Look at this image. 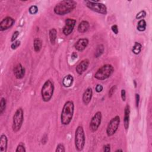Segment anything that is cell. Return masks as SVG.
Here are the masks:
<instances>
[{
  "instance_id": "5b68a950",
  "label": "cell",
  "mask_w": 152,
  "mask_h": 152,
  "mask_svg": "<svg viewBox=\"0 0 152 152\" xmlns=\"http://www.w3.org/2000/svg\"><path fill=\"white\" fill-rule=\"evenodd\" d=\"M75 147L77 151H82L86 143V137L83 127L78 126L75 133Z\"/></svg>"
},
{
  "instance_id": "d4e9b609",
  "label": "cell",
  "mask_w": 152,
  "mask_h": 152,
  "mask_svg": "<svg viewBox=\"0 0 152 152\" xmlns=\"http://www.w3.org/2000/svg\"><path fill=\"white\" fill-rule=\"evenodd\" d=\"M6 99L4 98H2L1 102H0V114H3V112L5 111L6 108Z\"/></svg>"
},
{
  "instance_id": "f35d334b",
  "label": "cell",
  "mask_w": 152,
  "mask_h": 152,
  "mask_svg": "<svg viewBox=\"0 0 152 152\" xmlns=\"http://www.w3.org/2000/svg\"><path fill=\"white\" fill-rule=\"evenodd\" d=\"M122 151L123 150H121V149H118V150H117L115 151H116V152H117V151Z\"/></svg>"
},
{
  "instance_id": "4316f807",
  "label": "cell",
  "mask_w": 152,
  "mask_h": 152,
  "mask_svg": "<svg viewBox=\"0 0 152 152\" xmlns=\"http://www.w3.org/2000/svg\"><path fill=\"white\" fill-rule=\"evenodd\" d=\"M146 16V12L144 10L140 11L139 13H138L136 16V18L137 19H142L144 18Z\"/></svg>"
},
{
  "instance_id": "7c38bea8",
  "label": "cell",
  "mask_w": 152,
  "mask_h": 152,
  "mask_svg": "<svg viewBox=\"0 0 152 152\" xmlns=\"http://www.w3.org/2000/svg\"><path fill=\"white\" fill-rule=\"evenodd\" d=\"M89 60L88 59H85L81 61L77 66L76 70L77 73L79 75H81L83 73H84L87 69H88L89 66Z\"/></svg>"
},
{
  "instance_id": "5bb4252c",
  "label": "cell",
  "mask_w": 152,
  "mask_h": 152,
  "mask_svg": "<svg viewBox=\"0 0 152 152\" xmlns=\"http://www.w3.org/2000/svg\"><path fill=\"white\" fill-rule=\"evenodd\" d=\"M13 71L16 78L17 79H21L25 77V69L20 63L16 65L14 68Z\"/></svg>"
},
{
  "instance_id": "cb8c5ba5",
  "label": "cell",
  "mask_w": 152,
  "mask_h": 152,
  "mask_svg": "<svg viewBox=\"0 0 152 152\" xmlns=\"http://www.w3.org/2000/svg\"><path fill=\"white\" fill-rule=\"evenodd\" d=\"M104 46L102 44L98 45L96 47V52H95V57L96 58H99V57H100L104 52Z\"/></svg>"
},
{
  "instance_id": "9a60e30c",
  "label": "cell",
  "mask_w": 152,
  "mask_h": 152,
  "mask_svg": "<svg viewBox=\"0 0 152 152\" xmlns=\"http://www.w3.org/2000/svg\"><path fill=\"white\" fill-rule=\"evenodd\" d=\"M92 96H93V90L92 88H89L85 90V92L83 95L82 100L83 103L86 105H88L90 102Z\"/></svg>"
},
{
  "instance_id": "3957f363",
  "label": "cell",
  "mask_w": 152,
  "mask_h": 152,
  "mask_svg": "<svg viewBox=\"0 0 152 152\" xmlns=\"http://www.w3.org/2000/svg\"><path fill=\"white\" fill-rule=\"evenodd\" d=\"M54 92V85L53 82L50 80H47L43 84L41 89V96L42 100L45 102H49L52 98Z\"/></svg>"
},
{
  "instance_id": "ffe728a7",
  "label": "cell",
  "mask_w": 152,
  "mask_h": 152,
  "mask_svg": "<svg viewBox=\"0 0 152 152\" xmlns=\"http://www.w3.org/2000/svg\"><path fill=\"white\" fill-rule=\"evenodd\" d=\"M49 40L51 43L52 45H55L57 40V30L55 28L51 29L49 32Z\"/></svg>"
},
{
  "instance_id": "52a82bcc",
  "label": "cell",
  "mask_w": 152,
  "mask_h": 152,
  "mask_svg": "<svg viewBox=\"0 0 152 152\" xmlns=\"http://www.w3.org/2000/svg\"><path fill=\"white\" fill-rule=\"evenodd\" d=\"M85 3L86 6L91 10L104 15L107 14V7L105 4L99 3V1H86Z\"/></svg>"
},
{
  "instance_id": "44dd1931",
  "label": "cell",
  "mask_w": 152,
  "mask_h": 152,
  "mask_svg": "<svg viewBox=\"0 0 152 152\" xmlns=\"http://www.w3.org/2000/svg\"><path fill=\"white\" fill-rule=\"evenodd\" d=\"M33 47L35 52H40L42 47V42L40 39L39 38L35 39L34 43H33Z\"/></svg>"
},
{
  "instance_id": "d590c367",
  "label": "cell",
  "mask_w": 152,
  "mask_h": 152,
  "mask_svg": "<svg viewBox=\"0 0 152 152\" xmlns=\"http://www.w3.org/2000/svg\"><path fill=\"white\" fill-rule=\"evenodd\" d=\"M121 98H122V100L125 101V100H126V92L124 89L121 90Z\"/></svg>"
},
{
  "instance_id": "9c48e42d",
  "label": "cell",
  "mask_w": 152,
  "mask_h": 152,
  "mask_svg": "<svg viewBox=\"0 0 152 152\" xmlns=\"http://www.w3.org/2000/svg\"><path fill=\"white\" fill-rule=\"evenodd\" d=\"M102 113L100 111L97 112L91 119L90 123V129L92 132H95L98 129L102 121Z\"/></svg>"
},
{
  "instance_id": "30bf717a",
  "label": "cell",
  "mask_w": 152,
  "mask_h": 152,
  "mask_svg": "<svg viewBox=\"0 0 152 152\" xmlns=\"http://www.w3.org/2000/svg\"><path fill=\"white\" fill-rule=\"evenodd\" d=\"M76 24V20L72 18H67L65 21V26L63 28V33L66 36L70 35L74 30Z\"/></svg>"
},
{
  "instance_id": "ba28073f",
  "label": "cell",
  "mask_w": 152,
  "mask_h": 152,
  "mask_svg": "<svg viewBox=\"0 0 152 152\" xmlns=\"http://www.w3.org/2000/svg\"><path fill=\"white\" fill-rule=\"evenodd\" d=\"M120 124V117L116 116L111 119L106 128V134L107 136H113L118 130Z\"/></svg>"
},
{
  "instance_id": "4fadbf2b",
  "label": "cell",
  "mask_w": 152,
  "mask_h": 152,
  "mask_svg": "<svg viewBox=\"0 0 152 152\" xmlns=\"http://www.w3.org/2000/svg\"><path fill=\"white\" fill-rule=\"evenodd\" d=\"M89 45V40L87 38L78 39L74 45V47L78 51H83Z\"/></svg>"
},
{
  "instance_id": "ac0fdd59",
  "label": "cell",
  "mask_w": 152,
  "mask_h": 152,
  "mask_svg": "<svg viewBox=\"0 0 152 152\" xmlns=\"http://www.w3.org/2000/svg\"><path fill=\"white\" fill-rule=\"evenodd\" d=\"M90 25L88 21L83 20L80 23L78 26V31L80 33H85L88 31L89 29Z\"/></svg>"
},
{
  "instance_id": "d6a6232c",
  "label": "cell",
  "mask_w": 152,
  "mask_h": 152,
  "mask_svg": "<svg viewBox=\"0 0 152 152\" xmlns=\"http://www.w3.org/2000/svg\"><path fill=\"white\" fill-rule=\"evenodd\" d=\"M103 151L106 152H109L111 151V145L110 144H107L103 146Z\"/></svg>"
},
{
  "instance_id": "d6986e66",
  "label": "cell",
  "mask_w": 152,
  "mask_h": 152,
  "mask_svg": "<svg viewBox=\"0 0 152 152\" xmlns=\"http://www.w3.org/2000/svg\"><path fill=\"white\" fill-rule=\"evenodd\" d=\"M74 78L72 75L68 74L65 76L62 80V84L65 88H70L73 83Z\"/></svg>"
},
{
  "instance_id": "74e56055",
  "label": "cell",
  "mask_w": 152,
  "mask_h": 152,
  "mask_svg": "<svg viewBox=\"0 0 152 152\" xmlns=\"http://www.w3.org/2000/svg\"><path fill=\"white\" fill-rule=\"evenodd\" d=\"M71 57H72V58H73V59H76V58H77V54L76 52H73V53L72 54Z\"/></svg>"
},
{
  "instance_id": "8fae6325",
  "label": "cell",
  "mask_w": 152,
  "mask_h": 152,
  "mask_svg": "<svg viewBox=\"0 0 152 152\" xmlns=\"http://www.w3.org/2000/svg\"><path fill=\"white\" fill-rule=\"evenodd\" d=\"M15 20L11 17H6L0 22V31H4L11 28L14 24Z\"/></svg>"
},
{
  "instance_id": "6da1fadb",
  "label": "cell",
  "mask_w": 152,
  "mask_h": 152,
  "mask_svg": "<svg viewBox=\"0 0 152 152\" xmlns=\"http://www.w3.org/2000/svg\"><path fill=\"white\" fill-rule=\"evenodd\" d=\"M74 111V104L72 101H67L65 103L61 115V122L62 125H69L73 117Z\"/></svg>"
},
{
  "instance_id": "603a6c76",
  "label": "cell",
  "mask_w": 152,
  "mask_h": 152,
  "mask_svg": "<svg viewBox=\"0 0 152 152\" xmlns=\"http://www.w3.org/2000/svg\"><path fill=\"white\" fill-rule=\"evenodd\" d=\"M141 48H142V45L140 44V43L135 42L134 45L133 47V49H132V51L134 54L138 55L140 53V52L141 51Z\"/></svg>"
},
{
  "instance_id": "7402d4cb",
  "label": "cell",
  "mask_w": 152,
  "mask_h": 152,
  "mask_svg": "<svg viewBox=\"0 0 152 152\" xmlns=\"http://www.w3.org/2000/svg\"><path fill=\"white\" fill-rule=\"evenodd\" d=\"M146 21L144 19H141L138 22L137 26V30L140 32H144L146 29Z\"/></svg>"
},
{
  "instance_id": "f546056e",
  "label": "cell",
  "mask_w": 152,
  "mask_h": 152,
  "mask_svg": "<svg viewBox=\"0 0 152 152\" xmlns=\"http://www.w3.org/2000/svg\"><path fill=\"white\" fill-rule=\"evenodd\" d=\"M20 40H16V41H14L12 44H11V49H13V50H15V49H16L18 47H20Z\"/></svg>"
},
{
  "instance_id": "f1b7e54d",
  "label": "cell",
  "mask_w": 152,
  "mask_h": 152,
  "mask_svg": "<svg viewBox=\"0 0 152 152\" xmlns=\"http://www.w3.org/2000/svg\"><path fill=\"white\" fill-rule=\"evenodd\" d=\"M56 152H65L66 151V149H65V147L62 144H58V146H57L56 150H55Z\"/></svg>"
},
{
  "instance_id": "e0dca14e",
  "label": "cell",
  "mask_w": 152,
  "mask_h": 152,
  "mask_svg": "<svg viewBox=\"0 0 152 152\" xmlns=\"http://www.w3.org/2000/svg\"><path fill=\"white\" fill-rule=\"evenodd\" d=\"M8 139L6 135L2 134L0 137V152H6L7 150Z\"/></svg>"
},
{
  "instance_id": "8d00e7d4",
  "label": "cell",
  "mask_w": 152,
  "mask_h": 152,
  "mask_svg": "<svg viewBox=\"0 0 152 152\" xmlns=\"http://www.w3.org/2000/svg\"><path fill=\"white\" fill-rule=\"evenodd\" d=\"M139 101H140V96L139 94L137 93V94H136V104L137 107L139 106Z\"/></svg>"
},
{
  "instance_id": "836d02e7",
  "label": "cell",
  "mask_w": 152,
  "mask_h": 152,
  "mask_svg": "<svg viewBox=\"0 0 152 152\" xmlns=\"http://www.w3.org/2000/svg\"><path fill=\"white\" fill-rule=\"evenodd\" d=\"M95 89H96V92L100 93V92H101L103 90V86H102L101 84H98V85L96 86Z\"/></svg>"
},
{
  "instance_id": "1f68e13d",
  "label": "cell",
  "mask_w": 152,
  "mask_h": 152,
  "mask_svg": "<svg viewBox=\"0 0 152 152\" xmlns=\"http://www.w3.org/2000/svg\"><path fill=\"white\" fill-rule=\"evenodd\" d=\"M19 35V32L18 31H16L13 33L11 37V42H14V40H16V39L18 37Z\"/></svg>"
},
{
  "instance_id": "484cf974",
  "label": "cell",
  "mask_w": 152,
  "mask_h": 152,
  "mask_svg": "<svg viewBox=\"0 0 152 152\" xmlns=\"http://www.w3.org/2000/svg\"><path fill=\"white\" fill-rule=\"evenodd\" d=\"M16 152H26V150L25 148V145L23 143H20L17 147V148L16 150Z\"/></svg>"
},
{
  "instance_id": "4dcf8cb0",
  "label": "cell",
  "mask_w": 152,
  "mask_h": 152,
  "mask_svg": "<svg viewBox=\"0 0 152 152\" xmlns=\"http://www.w3.org/2000/svg\"><path fill=\"white\" fill-rule=\"evenodd\" d=\"M116 89H117V86L116 85L113 86L112 88L110 89V90L109 91V93H108V96H109L110 98H111L113 96V95L114 94Z\"/></svg>"
},
{
  "instance_id": "83f0119b",
  "label": "cell",
  "mask_w": 152,
  "mask_h": 152,
  "mask_svg": "<svg viewBox=\"0 0 152 152\" xmlns=\"http://www.w3.org/2000/svg\"><path fill=\"white\" fill-rule=\"evenodd\" d=\"M29 11L31 14H36L38 12V8L36 6H32L29 8Z\"/></svg>"
},
{
  "instance_id": "7a4b0ae2",
  "label": "cell",
  "mask_w": 152,
  "mask_h": 152,
  "mask_svg": "<svg viewBox=\"0 0 152 152\" xmlns=\"http://www.w3.org/2000/svg\"><path fill=\"white\" fill-rule=\"evenodd\" d=\"M77 3L73 0H64L54 7V13L59 16H64L71 12L76 7Z\"/></svg>"
},
{
  "instance_id": "2e32d148",
  "label": "cell",
  "mask_w": 152,
  "mask_h": 152,
  "mask_svg": "<svg viewBox=\"0 0 152 152\" xmlns=\"http://www.w3.org/2000/svg\"><path fill=\"white\" fill-rule=\"evenodd\" d=\"M129 117H130V108H129V106L128 105H127L125 107L124 118V127L125 129H128L129 128Z\"/></svg>"
},
{
  "instance_id": "e575fe53",
  "label": "cell",
  "mask_w": 152,
  "mask_h": 152,
  "mask_svg": "<svg viewBox=\"0 0 152 152\" xmlns=\"http://www.w3.org/2000/svg\"><path fill=\"white\" fill-rule=\"evenodd\" d=\"M112 29V32L115 34V35H117L118 33V26L115 25H113L111 28Z\"/></svg>"
},
{
  "instance_id": "277c9868",
  "label": "cell",
  "mask_w": 152,
  "mask_h": 152,
  "mask_svg": "<svg viewBox=\"0 0 152 152\" xmlns=\"http://www.w3.org/2000/svg\"><path fill=\"white\" fill-rule=\"evenodd\" d=\"M114 71V69L112 65L105 64L96 71L94 77L97 80H105L110 77Z\"/></svg>"
},
{
  "instance_id": "8992f818",
  "label": "cell",
  "mask_w": 152,
  "mask_h": 152,
  "mask_svg": "<svg viewBox=\"0 0 152 152\" xmlns=\"http://www.w3.org/2000/svg\"><path fill=\"white\" fill-rule=\"evenodd\" d=\"M24 120V113L22 108H18L17 110L13 116V131L14 133L18 132L22 126Z\"/></svg>"
}]
</instances>
